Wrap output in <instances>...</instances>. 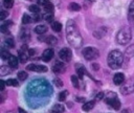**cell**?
I'll return each instance as SVG.
<instances>
[{
	"instance_id": "cell-5",
	"label": "cell",
	"mask_w": 134,
	"mask_h": 113,
	"mask_svg": "<svg viewBox=\"0 0 134 113\" xmlns=\"http://www.w3.org/2000/svg\"><path fill=\"white\" fill-rule=\"evenodd\" d=\"M120 92L124 95H128L134 92V78L128 80L121 87H120Z\"/></svg>"
},
{
	"instance_id": "cell-1",
	"label": "cell",
	"mask_w": 134,
	"mask_h": 113,
	"mask_svg": "<svg viewBox=\"0 0 134 113\" xmlns=\"http://www.w3.org/2000/svg\"><path fill=\"white\" fill-rule=\"evenodd\" d=\"M66 38L69 44L75 48L81 47V45L83 44L82 36L80 33V30L76 24L73 22V20H68L66 24Z\"/></svg>"
},
{
	"instance_id": "cell-44",
	"label": "cell",
	"mask_w": 134,
	"mask_h": 113,
	"mask_svg": "<svg viewBox=\"0 0 134 113\" xmlns=\"http://www.w3.org/2000/svg\"><path fill=\"white\" fill-rule=\"evenodd\" d=\"M129 9L130 10H134V0L130 3V6H129Z\"/></svg>"
},
{
	"instance_id": "cell-7",
	"label": "cell",
	"mask_w": 134,
	"mask_h": 113,
	"mask_svg": "<svg viewBox=\"0 0 134 113\" xmlns=\"http://www.w3.org/2000/svg\"><path fill=\"white\" fill-rule=\"evenodd\" d=\"M53 54H54V51L52 48H47L43 51L42 53V60L44 62H49L52 58H53Z\"/></svg>"
},
{
	"instance_id": "cell-11",
	"label": "cell",
	"mask_w": 134,
	"mask_h": 113,
	"mask_svg": "<svg viewBox=\"0 0 134 113\" xmlns=\"http://www.w3.org/2000/svg\"><path fill=\"white\" fill-rule=\"evenodd\" d=\"M125 82V75L121 72H117L113 76V83L115 85H121Z\"/></svg>"
},
{
	"instance_id": "cell-17",
	"label": "cell",
	"mask_w": 134,
	"mask_h": 113,
	"mask_svg": "<svg viewBox=\"0 0 134 113\" xmlns=\"http://www.w3.org/2000/svg\"><path fill=\"white\" fill-rule=\"evenodd\" d=\"M51 28L53 29V31L59 32V31H61V29H62V24H61L60 22H58V21H53V22L51 23Z\"/></svg>"
},
{
	"instance_id": "cell-4",
	"label": "cell",
	"mask_w": 134,
	"mask_h": 113,
	"mask_svg": "<svg viewBox=\"0 0 134 113\" xmlns=\"http://www.w3.org/2000/svg\"><path fill=\"white\" fill-rule=\"evenodd\" d=\"M83 55H84V58L86 59V60H88V61H92V60H95V59H97L98 58V55H99V51L96 49V48H94V47H85L84 49H83Z\"/></svg>"
},
{
	"instance_id": "cell-28",
	"label": "cell",
	"mask_w": 134,
	"mask_h": 113,
	"mask_svg": "<svg viewBox=\"0 0 134 113\" xmlns=\"http://www.w3.org/2000/svg\"><path fill=\"white\" fill-rule=\"evenodd\" d=\"M27 76H28V75H27V73H26L25 71H19V72H18V78L21 80V81L26 80Z\"/></svg>"
},
{
	"instance_id": "cell-2",
	"label": "cell",
	"mask_w": 134,
	"mask_h": 113,
	"mask_svg": "<svg viewBox=\"0 0 134 113\" xmlns=\"http://www.w3.org/2000/svg\"><path fill=\"white\" fill-rule=\"evenodd\" d=\"M124 62V55L120 50H112L107 58V63L110 68L117 69L122 65Z\"/></svg>"
},
{
	"instance_id": "cell-10",
	"label": "cell",
	"mask_w": 134,
	"mask_h": 113,
	"mask_svg": "<svg viewBox=\"0 0 134 113\" xmlns=\"http://www.w3.org/2000/svg\"><path fill=\"white\" fill-rule=\"evenodd\" d=\"M25 49H27V46L26 45H23L22 46V49L19 50V61L21 63H25L27 61V59H28V55L25 52Z\"/></svg>"
},
{
	"instance_id": "cell-33",
	"label": "cell",
	"mask_w": 134,
	"mask_h": 113,
	"mask_svg": "<svg viewBox=\"0 0 134 113\" xmlns=\"http://www.w3.org/2000/svg\"><path fill=\"white\" fill-rule=\"evenodd\" d=\"M9 56H10V54H9L8 51H5V50H2V51H1V58H2L3 60H8Z\"/></svg>"
},
{
	"instance_id": "cell-39",
	"label": "cell",
	"mask_w": 134,
	"mask_h": 113,
	"mask_svg": "<svg viewBox=\"0 0 134 113\" xmlns=\"http://www.w3.org/2000/svg\"><path fill=\"white\" fill-rule=\"evenodd\" d=\"M0 30H1L2 32H7V31H8L7 25H6V24H3V25H1V27H0Z\"/></svg>"
},
{
	"instance_id": "cell-18",
	"label": "cell",
	"mask_w": 134,
	"mask_h": 113,
	"mask_svg": "<svg viewBox=\"0 0 134 113\" xmlns=\"http://www.w3.org/2000/svg\"><path fill=\"white\" fill-rule=\"evenodd\" d=\"M132 55H134V44L133 45H129L126 48V56L131 58Z\"/></svg>"
},
{
	"instance_id": "cell-38",
	"label": "cell",
	"mask_w": 134,
	"mask_h": 113,
	"mask_svg": "<svg viewBox=\"0 0 134 113\" xmlns=\"http://www.w3.org/2000/svg\"><path fill=\"white\" fill-rule=\"evenodd\" d=\"M42 17L39 15V14H34V17H32V20L35 21V22H37V21H40V19H41Z\"/></svg>"
},
{
	"instance_id": "cell-32",
	"label": "cell",
	"mask_w": 134,
	"mask_h": 113,
	"mask_svg": "<svg viewBox=\"0 0 134 113\" xmlns=\"http://www.w3.org/2000/svg\"><path fill=\"white\" fill-rule=\"evenodd\" d=\"M6 85L7 86H18V82L15 78H9L6 81Z\"/></svg>"
},
{
	"instance_id": "cell-34",
	"label": "cell",
	"mask_w": 134,
	"mask_h": 113,
	"mask_svg": "<svg viewBox=\"0 0 134 113\" xmlns=\"http://www.w3.org/2000/svg\"><path fill=\"white\" fill-rule=\"evenodd\" d=\"M54 84H55V86L59 87V88L63 87V82H62L60 78H54Z\"/></svg>"
},
{
	"instance_id": "cell-36",
	"label": "cell",
	"mask_w": 134,
	"mask_h": 113,
	"mask_svg": "<svg viewBox=\"0 0 134 113\" xmlns=\"http://www.w3.org/2000/svg\"><path fill=\"white\" fill-rule=\"evenodd\" d=\"M8 16V12L6 10H1V20H5V18Z\"/></svg>"
},
{
	"instance_id": "cell-15",
	"label": "cell",
	"mask_w": 134,
	"mask_h": 113,
	"mask_svg": "<svg viewBox=\"0 0 134 113\" xmlns=\"http://www.w3.org/2000/svg\"><path fill=\"white\" fill-rule=\"evenodd\" d=\"M47 31V27L45 25H38L36 28H35V32L38 33V35H43Z\"/></svg>"
},
{
	"instance_id": "cell-6",
	"label": "cell",
	"mask_w": 134,
	"mask_h": 113,
	"mask_svg": "<svg viewBox=\"0 0 134 113\" xmlns=\"http://www.w3.org/2000/svg\"><path fill=\"white\" fill-rule=\"evenodd\" d=\"M59 56H60V59H61L62 61H64V62H69V61L71 60V58H72V52H71V50H70L69 48L64 47V48H62V49L59 51Z\"/></svg>"
},
{
	"instance_id": "cell-21",
	"label": "cell",
	"mask_w": 134,
	"mask_h": 113,
	"mask_svg": "<svg viewBox=\"0 0 134 113\" xmlns=\"http://www.w3.org/2000/svg\"><path fill=\"white\" fill-rule=\"evenodd\" d=\"M69 9L72 10V12H77V10L81 9V6H80L77 3H75V2H71V3L69 4Z\"/></svg>"
},
{
	"instance_id": "cell-9",
	"label": "cell",
	"mask_w": 134,
	"mask_h": 113,
	"mask_svg": "<svg viewBox=\"0 0 134 113\" xmlns=\"http://www.w3.org/2000/svg\"><path fill=\"white\" fill-rule=\"evenodd\" d=\"M52 70H53V72H55V73H62V72H64V70H65V64H64L63 62L57 61V62L53 64V66H52Z\"/></svg>"
},
{
	"instance_id": "cell-13",
	"label": "cell",
	"mask_w": 134,
	"mask_h": 113,
	"mask_svg": "<svg viewBox=\"0 0 134 113\" xmlns=\"http://www.w3.org/2000/svg\"><path fill=\"white\" fill-rule=\"evenodd\" d=\"M8 61V65L10 68H17L18 67V64H19V59H17V56L15 55H10L9 59L7 60Z\"/></svg>"
},
{
	"instance_id": "cell-26",
	"label": "cell",
	"mask_w": 134,
	"mask_h": 113,
	"mask_svg": "<svg viewBox=\"0 0 134 113\" xmlns=\"http://www.w3.org/2000/svg\"><path fill=\"white\" fill-rule=\"evenodd\" d=\"M44 7V12L45 13H52L53 12V5H52V3H48V4H46L45 6H43Z\"/></svg>"
},
{
	"instance_id": "cell-47",
	"label": "cell",
	"mask_w": 134,
	"mask_h": 113,
	"mask_svg": "<svg viewBox=\"0 0 134 113\" xmlns=\"http://www.w3.org/2000/svg\"><path fill=\"white\" fill-rule=\"evenodd\" d=\"M121 113H130V112H129V111H128V110H124V111H122V112H121Z\"/></svg>"
},
{
	"instance_id": "cell-31",
	"label": "cell",
	"mask_w": 134,
	"mask_h": 113,
	"mask_svg": "<svg viewBox=\"0 0 134 113\" xmlns=\"http://www.w3.org/2000/svg\"><path fill=\"white\" fill-rule=\"evenodd\" d=\"M5 44H6V46H8V47H10V48H13V47L15 46V42H14V40H13L12 38L5 39Z\"/></svg>"
},
{
	"instance_id": "cell-46",
	"label": "cell",
	"mask_w": 134,
	"mask_h": 113,
	"mask_svg": "<svg viewBox=\"0 0 134 113\" xmlns=\"http://www.w3.org/2000/svg\"><path fill=\"white\" fill-rule=\"evenodd\" d=\"M18 110H19V113H26V112H25V111H24L22 108H19Z\"/></svg>"
},
{
	"instance_id": "cell-19",
	"label": "cell",
	"mask_w": 134,
	"mask_h": 113,
	"mask_svg": "<svg viewBox=\"0 0 134 113\" xmlns=\"http://www.w3.org/2000/svg\"><path fill=\"white\" fill-rule=\"evenodd\" d=\"M76 68H77V74H79V76H80V78H83V76H84V74L86 73V69H85V67L84 66H81V65H76Z\"/></svg>"
},
{
	"instance_id": "cell-27",
	"label": "cell",
	"mask_w": 134,
	"mask_h": 113,
	"mask_svg": "<svg viewBox=\"0 0 134 113\" xmlns=\"http://www.w3.org/2000/svg\"><path fill=\"white\" fill-rule=\"evenodd\" d=\"M44 19L48 23H52L53 22V15H52V13H46V15L44 16Z\"/></svg>"
},
{
	"instance_id": "cell-23",
	"label": "cell",
	"mask_w": 134,
	"mask_h": 113,
	"mask_svg": "<svg viewBox=\"0 0 134 113\" xmlns=\"http://www.w3.org/2000/svg\"><path fill=\"white\" fill-rule=\"evenodd\" d=\"M36 72H46L47 71V67L44 65H36Z\"/></svg>"
},
{
	"instance_id": "cell-41",
	"label": "cell",
	"mask_w": 134,
	"mask_h": 113,
	"mask_svg": "<svg viewBox=\"0 0 134 113\" xmlns=\"http://www.w3.org/2000/svg\"><path fill=\"white\" fill-rule=\"evenodd\" d=\"M5 84H6V83H4V81H2V80L0 81V90H1V91L4 90V85H5Z\"/></svg>"
},
{
	"instance_id": "cell-43",
	"label": "cell",
	"mask_w": 134,
	"mask_h": 113,
	"mask_svg": "<svg viewBox=\"0 0 134 113\" xmlns=\"http://www.w3.org/2000/svg\"><path fill=\"white\" fill-rule=\"evenodd\" d=\"M35 52H36L35 49H28V55L32 56V55H35Z\"/></svg>"
},
{
	"instance_id": "cell-24",
	"label": "cell",
	"mask_w": 134,
	"mask_h": 113,
	"mask_svg": "<svg viewBox=\"0 0 134 113\" xmlns=\"http://www.w3.org/2000/svg\"><path fill=\"white\" fill-rule=\"evenodd\" d=\"M31 20H32V18H30L27 14H24L23 17H22V23L23 24H28V23L31 22Z\"/></svg>"
},
{
	"instance_id": "cell-22",
	"label": "cell",
	"mask_w": 134,
	"mask_h": 113,
	"mask_svg": "<svg viewBox=\"0 0 134 113\" xmlns=\"http://www.w3.org/2000/svg\"><path fill=\"white\" fill-rule=\"evenodd\" d=\"M40 5H37V4H32L29 6V12H31L32 14H39L40 13Z\"/></svg>"
},
{
	"instance_id": "cell-42",
	"label": "cell",
	"mask_w": 134,
	"mask_h": 113,
	"mask_svg": "<svg viewBox=\"0 0 134 113\" xmlns=\"http://www.w3.org/2000/svg\"><path fill=\"white\" fill-rule=\"evenodd\" d=\"M103 97H104V92H99V93L97 94V96H96V99L99 100V99H102Z\"/></svg>"
},
{
	"instance_id": "cell-40",
	"label": "cell",
	"mask_w": 134,
	"mask_h": 113,
	"mask_svg": "<svg viewBox=\"0 0 134 113\" xmlns=\"http://www.w3.org/2000/svg\"><path fill=\"white\" fill-rule=\"evenodd\" d=\"M27 70H30V71H35L36 69V64H29L27 67H26Z\"/></svg>"
},
{
	"instance_id": "cell-8",
	"label": "cell",
	"mask_w": 134,
	"mask_h": 113,
	"mask_svg": "<svg viewBox=\"0 0 134 113\" xmlns=\"http://www.w3.org/2000/svg\"><path fill=\"white\" fill-rule=\"evenodd\" d=\"M106 103L115 110H118L120 108V101L117 99V97H109L106 99Z\"/></svg>"
},
{
	"instance_id": "cell-25",
	"label": "cell",
	"mask_w": 134,
	"mask_h": 113,
	"mask_svg": "<svg viewBox=\"0 0 134 113\" xmlns=\"http://www.w3.org/2000/svg\"><path fill=\"white\" fill-rule=\"evenodd\" d=\"M67 95H68V91L67 90H65V91H62L60 94H59V100L60 101H64L65 99H66V97H67Z\"/></svg>"
},
{
	"instance_id": "cell-3",
	"label": "cell",
	"mask_w": 134,
	"mask_h": 113,
	"mask_svg": "<svg viewBox=\"0 0 134 113\" xmlns=\"http://www.w3.org/2000/svg\"><path fill=\"white\" fill-rule=\"evenodd\" d=\"M132 39V31L129 27H122L116 35V41L120 45H125Z\"/></svg>"
},
{
	"instance_id": "cell-16",
	"label": "cell",
	"mask_w": 134,
	"mask_h": 113,
	"mask_svg": "<svg viewBox=\"0 0 134 113\" xmlns=\"http://www.w3.org/2000/svg\"><path fill=\"white\" fill-rule=\"evenodd\" d=\"M51 112L52 113H62V112H64V107L61 104H57L52 107Z\"/></svg>"
},
{
	"instance_id": "cell-14",
	"label": "cell",
	"mask_w": 134,
	"mask_h": 113,
	"mask_svg": "<svg viewBox=\"0 0 134 113\" xmlns=\"http://www.w3.org/2000/svg\"><path fill=\"white\" fill-rule=\"evenodd\" d=\"M94 105H95V103H94L93 100H92V101H87V103H85V104L82 106V109H83L84 111H86V112H89L90 110L93 109Z\"/></svg>"
},
{
	"instance_id": "cell-20",
	"label": "cell",
	"mask_w": 134,
	"mask_h": 113,
	"mask_svg": "<svg viewBox=\"0 0 134 113\" xmlns=\"http://www.w3.org/2000/svg\"><path fill=\"white\" fill-rule=\"evenodd\" d=\"M9 72H10V70H9L8 66H1V67H0V75L4 76V75L8 74Z\"/></svg>"
},
{
	"instance_id": "cell-45",
	"label": "cell",
	"mask_w": 134,
	"mask_h": 113,
	"mask_svg": "<svg viewBox=\"0 0 134 113\" xmlns=\"http://www.w3.org/2000/svg\"><path fill=\"white\" fill-rule=\"evenodd\" d=\"M91 67H92V68H94L95 70H98V65H96V64H93V65H91Z\"/></svg>"
},
{
	"instance_id": "cell-29",
	"label": "cell",
	"mask_w": 134,
	"mask_h": 113,
	"mask_svg": "<svg viewBox=\"0 0 134 113\" xmlns=\"http://www.w3.org/2000/svg\"><path fill=\"white\" fill-rule=\"evenodd\" d=\"M3 5L6 8H10L14 5V0H3Z\"/></svg>"
},
{
	"instance_id": "cell-12",
	"label": "cell",
	"mask_w": 134,
	"mask_h": 113,
	"mask_svg": "<svg viewBox=\"0 0 134 113\" xmlns=\"http://www.w3.org/2000/svg\"><path fill=\"white\" fill-rule=\"evenodd\" d=\"M40 41H44L45 43L49 44V45H55L58 40L54 36H47V37H44V38H39Z\"/></svg>"
},
{
	"instance_id": "cell-35",
	"label": "cell",
	"mask_w": 134,
	"mask_h": 113,
	"mask_svg": "<svg viewBox=\"0 0 134 113\" xmlns=\"http://www.w3.org/2000/svg\"><path fill=\"white\" fill-rule=\"evenodd\" d=\"M50 1L49 0H38V5H42V6H45L46 4H48Z\"/></svg>"
},
{
	"instance_id": "cell-30",
	"label": "cell",
	"mask_w": 134,
	"mask_h": 113,
	"mask_svg": "<svg viewBox=\"0 0 134 113\" xmlns=\"http://www.w3.org/2000/svg\"><path fill=\"white\" fill-rule=\"evenodd\" d=\"M71 82H72V85H73L75 88H79V87H80V84H79V78H77V76H75V75H72V76H71Z\"/></svg>"
},
{
	"instance_id": "cell-37",
	"label": "cell",
	"mask_w": 134,
	"mask_h": 113,
	"mask_svg": "<svg viewBox=\"0 0 134 113\" xmlns=\"http://www.w3.org/2000/svg\"><path fill=\"white\" fill-rule=\"evenodd\" d=\"M129 20H130V22L134 23V10H130V14H129Z\"/></svg>"
}]
</instances>
